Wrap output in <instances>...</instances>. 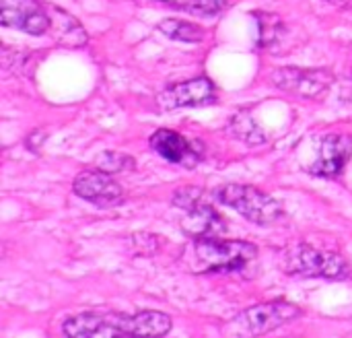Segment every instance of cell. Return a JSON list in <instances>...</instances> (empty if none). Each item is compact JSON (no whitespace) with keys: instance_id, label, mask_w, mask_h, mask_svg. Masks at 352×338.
I'll return each mask as SVG.
<instances>
[{"instance_id":"cell-1","label":"cell","mask_w":352,"mask_h":338,"mask_svg":"<svg viewBox=\"0 0 352 338\" xmlns=\"http://www.w3.org/2000/svg\"><path fill=\"white\" fill-rule=\"evenodd\" d=\"M171 330V318L163 312H85L64 322L66 338H161Z\"/></svg>"},{"instance_id":"cell-2","label":"cell","mask_w":352,"mask_h":338,"mask_svg":"<svg viewBox=\"0 0 352 338\" xmlns=\"http://www.w3.org/2000/svg\"><path fill=\"white\" fill-rule=\"evenodd\" d=\"M258 256V248L250 242H223L214 240H198L194 248V271L202 275H221L235 273L250 264Z\"/></svg>"},{"instance_id":"cell-3","label":"cell","mask_w":352,"mask_h":338,"mask_svg":"<svg viewBox=\"0 0 352 338\" xmlns=\"http://www.w3.org/2000/svg\"><path fill=\"white\" fill-rule=\"evenodd\" d=\"M173 204L184 211L182 229L186 235L198 240H214L227 231L225 219L204 200L198 188H182L173 194Z\"/></svg>"},{"instance_id":"cell-4","label":"cell","mask_w":352,"mask_h":338,"mask_svg":"<svg viewBox=\"0 0 352 338\" xmlns=\"http://www.w3.org/2000/svg\"><path fill=\"white\" fill-rule=\"evenodd\" d=\"M217 200L235 209L243 219L256 225H274L285 217V209L272 196L264 194L254 186L227 184L214 192Z\"/></svg>"},{"instance_id":"cell-5","label":"cell","mask_w":352,"mask_h":338,"mask_svg":"<svg viewBox=\"0 0 352 338\" xmlns=\"http://www.w3.org/2000/svg\"><path fill=\"white\" fill-rule=\"evenodd\" d=\"M297 318H301V310L291 302L278 299V302L258 304L243 310L231 320L229 330L237 338L264 337Z\"/></svg>"},{"instance_id":"cell-6","label":"cell","mask_w":352,"mask_h":338,"mask_svg":"<svg viewBox=\"0 0 352 338\" xmlns=\"http://www.w3.org/2000/svg\"><path fill=\"white\" fill-rule=\"evenodd\" d=\"M287 271L291 275L301 277H316V279H330V281H344L351 279V264L336 252L318 250L307 244H297L287 254Z\"/></svg>"},{"instance_id":"cell-7","label":"cell","mask_w":352,"mask_h":338,"mask_svg":"<svg viewBox=\"0 0 352 338\" xmlns=\"http://www.w3.org/2000/svg\"><path fill=\"white\" fill-rule=\"evenodd\" d=\"M270 78L278 89L305 99L320 97L334 83V74L328 68H297V66L276 68Z\"/></svg>"},{"instance_id":"cell-8","label":"cell","mask_w":352,"mask_h":338,"mask_svg":"<svg viewBox=\"0 0 352 338\" xmlns=\"http://www.w3.org/2000/svg\"><path fill=\"white\" fill-rule=\"evenodd\" d=\"M72 190L82 200L101 209H111L124 202L122 186L111 178V173H105L101 169L78 173L72 182Z\"/></svg>"},{"instance_id":"cell-9","label":"cell","mask_w":352,"mask_h":338,"mask_svg":"<svg viewBox=\"0 0 352 338\" xmlns=\"http://www.w3.org/2000/svg\"><path fill=\"white\" fill-rule=\"evenodd\" d=\"M0 23L31 35L47 33L50 17L39 0H0Z\"/></svg>"},{"instance_id":"cell-10","label":"cell","mask_w":352,"mask_h":338,"mask_svg":"<svg viewBox=\"0 0 352 338\" xmlns=\"http://www.w3.org/2000/svg\"><path fill=\"white\" fill-rule=\"evenodd\" d=\"M217 101L214 85L204 78H190L184 83H175L157 95V103L161 109H177V107H196V105H210Z\"/></svg>"},{"instance_id":"cell-11","label":"cell","mask_w":352,"mask_h":338,"mask_svg":"<svg viewBox=\"0 0 352 338\" xmlns=\"http://www.w3.org/2000/svg\"><path fill=\"white\" fill-rule=\"evenodd\" d=\"M151 147L169 163L184 165V167H194L202 161L204 149L196 140H188L182 134L161 128L151 136Z\"/></svg>"},{"instance_id":"cell-12","label":"cell","mask_w":352,"mask_h":338,"mask_svg":"<svg viewBox=\"0 0 352 338\" xmlns=\"http://www.w3.org/2000/svg\"><path fill=\"white\" fill-rule=\"evenodd\" d=\"M352 157V138L349 134H330L322 140L316 163L309 171L318 178H336Z\"/></svg>"},{"instance_id":"cell-13","label":"cell","mask_w":352,"mask_h":338,"mask_svg":"<svg viewBox=\"0 0 352 338\" xmlns=\"http://www.w3.org/2000/svg\"><path fill=\"white\" fill-rule=\"evenodd\" d=\"M47 17H50V35L54 37V41L58 45L70 47V50H78L82 45H87V33L82 29V25L68 14L66 10L58 8V6H47Z\"/></svg>"},{"instance_id":"cell-14","label":"cell","mask_w":352,"mask_h":338,"mask_svg":"<svg viewBox=\"0 0 352 338\" xmlns=\"http://www.w3.org/2000/svg\"><path fill=\"white\" fill-rule=\"evenodd\" d=\"M256 17V25H258V33H256V41L260 47H272L285 33V25L280 21L278 14L272 12H254Z\"/></svg>"},{"instance_id":"cell-15","label":"cell","mask_w":352,"mask_h":338,"mask_svg":"<svg viewBox=\"0 0 352 338\" xmlns=\"http://www.w3.org/2000/svg\"><path fill=\"white\" fill-rule=\"evenodd\" d=\"M159 31L171 39L177 41H188V43H196L204 39V29L188 23V21H179V19H167L163 23H159Z\"/></svg>"},{"instance_id":"cell-16","label":"cell","mask_w":352,"mask_h":338,"mask_svg":"<svg viewBox=\"0 0 352 338\" xmlns=\"http://www.w3.org/2000/svg\"><path fill=\"white\" fill-rule=\"evenodd\" d=\"M229 132H231L235 138H239V140H243V142H248V145H260V142L266 140V134H264L262 128L252 120L250 114H237V116L233 118V122L229 124Z\"/></svg>"},{"instance_id":"cell-17","label":"cell","mask_w":352,"mask_h":338,"mask_svg":"<svg viewBox=\"0 0 352 338\" xmlns=\"http://www.w3.org/2000/svg\"><path fill=\"white\" fill-rule=\"evenodd\" d=\"M159 2H165L173 8H182L186 12L200 14V17H212L225 8V0H159Z\"/></svg>"},{"instance_id":"cell-18","label":"cell","mask_w":352,"mask_h":338,"mask_svg":"<svg viewBox=\"0 0 352 338\" xmlns=\"http://www.w3.org/2000/svg\"><path fill=\"white\" fill-rule=\"evenodd\" d=\"M97 169L105 171V173H122V171H128V169H134V159L128 157V155H122V153H116V151H105L101 153L97 159Z\"/></svg>"},{"instance_id":"cell-19","label":"cell","mask_w":352,"mask_h":338,"mask_svg":"<svg viewBox=\"0 0 352 338\" xmlns=\"http://www.w3.org/2000/svg\"><path fill=\"white\" fill-rule=\"evenodd\" d=\"M45 138V134L41 132V130H35L29 138H27V145H29V149L31 151H37V147H39V142Z\"/></svg>"},{"instance_id":"cell-20","label":"cell","mask_w":352,"mask_h":338,"mask_svg":"<svg viewBox=\"0 0 352 338\" xmlns=\"http://www.w3.org/2000/svg\"><path fill=\"white\" fill-rule=\"evenodd\" d=\"M328 2H332V4H336L340 8H351L352 10V0H328Z\"/></svg>"}]
</instances>
